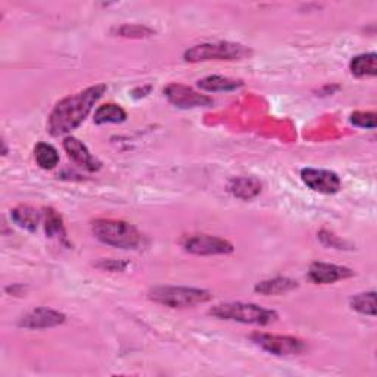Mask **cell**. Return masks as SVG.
I'll use <instances>...</instances> for the list:
<instances>
[{
	"label": "cell",
	"mask_w": 377,
	"mask_h": 377,
	"mask_svg": "<svg viewBox=\"0 0 377 377\" xmlns=\"http://www.w3.org/2000/svg\"><path fill=\"white\" fill-rule=\"evenodd\" d=\"M376 114L374 112H354L351 115V122L356 127H361V129H370L374 130L376 129Z\"/></svg>",
	"instance_id": "obj_22"
},
{
	"label": "cell",
	"mask_w": 377,
	"mask_h": 377,
	"mask_svg": "<svg viewBox=\"0 0 377 377\" xmlns=\"http://www.w3.org/2000/svg\"><path fill=\"white\" fill-rule=\"evenodd\" d=\"M34 158L43 170H53L59 164V153L49 143H39L34 149Z\"/></svg>",
	"instance_id": "obj_18"
},
{
	"label": "cell",
	"mask_w": 377,
	"mask_h": 377,
	"mask_svg": "<svg viewBox=\"0 0 377 377\" xmlns=\"http://www.w3.org/2000/svg\"><path fill=\"white\" fill-rule=\"evenodd\" d=\"M106 92L105 84L87 87L86 91L58 102L47 120V132L52 136H62L76 130L92 112L95 103Z\"/></svg>",
	"instance_id": "obj_1"
},
{
	"label": "cell",
	"mask_w": 377,
	"mask_h": 377,
	"mask_svg": "<svg viewBox=\"0 0 377 377\" xmlns=\"http://www.w3.org/2000/svg\"><path fill=\"white\" fill-rule=\"evenodd\" d=\"M182 245L187 253L195 255H227L235 250L228 240L211 235L187 236Z\"/></svg>",
	"instance_id": "obj_7"
},
{
	"label": "cell",
	"mask_w": 377,
	"mask_h": 377,
	"mask_svg": "<svg viewBox=\"0 0 377 377\" xmlns=\"http://www.w3.org/2000/svg\"><path fill=\"white\" fill-rule=\"evenodd\" d=\"M212 317L227 321H238L243 325H257L267 326L277 320V313L273 310H267L260 307L257 303L246 302H227L215 305L209 310Z\"/></svg>",
	"instance_id": "obj_3"
},
{
	"label": "cell",
	"mask_w": 377,
	"mask_h": 377,
	"mask_svg": "<svg viewBox=\"0 0 377 377\" xmlns=\"http://www.w3.org/2000/svg\"><path fill=\"white\" fill-rule=\"evenodd\" d=\"M296 287H298L296 280H292L289 277H276L272 280L260 282L255 286V292L264 296H279V295H284V294L295 291Z\"/></svg>",
	"instance_id": "obj_14"
},
{
	"label": "cell",
	"mask_w": 377,
	"mask_h": 377,
	"mask_svg": "<svg viewBox=\"0 0 377 377\" xmlns=\"http://www.w3.org/2000/svg\"><path fill=\"white\" fill-rule=\"evenodd\" d=\"M64 149L68 156L74 161L76 164L86 168L87 171H98L100 168L99 161L88 152L84 143L77 137L68 136L64 139Z\"/></svg>",
	"instance_id": "obj_12"
},
{
	"label": "cell",
	"mask_w": 377,
	"mask_h": 377,
	"mask_svg": "<svg viewBox=\"0 0 377 377\" xmlns=\"http://www.w3.org/2000/svg\"><path fill=\"white\" fill-rule=\"evenodd\" d=\"M242 86H243L242 80H235L221 76H209L197 81V87L207 92H230V91H236V88Z\"/></svg>",
	"instance_id": "obj_16"
},
{
	"label": "cell",
	"mask_w": 377,
	"mask_h": 377,
	"mask_svg": "<svg viewBox=\"0 0 377 377\" xmlns=\"http://www.w3.org/2000/svg\"><path fill=\"white\" fill-rule=\"evenodd\" d=\"M301 178L311 190L318 192V193H325V195L337 193L340 187H342L339 175L329 170L303 168L301 171Z\"/></svg>",
	"instance_id": "obj_8"
},
{
	"label": "cell",
	"mask_w": 377,
	"mask_h": 377,
	"mask_svg": "<svg viewBox=\"0 0 377 377\" xmlns=\"http://www.w3.org/2000/svg\"><path fill=\"white\" fill-rule=\"evenodd\" d=\"M125 118H127V114H125V111L120 105L106 103L98 108L93 121L96 124H110V122L118 124V122L125 121Z\"/></svg>",
	"instance_id": "obj_19"
},
{
	"label": "cell",
	"mask_w": 377,
	"mask_h": 377,
	"mask_svg": "<svg viewBox=\"0 0 377 377\" xmlns=\"http://www.w3.org/2000/svg\"><path fill=\"white\" fill-rule=\"evenodd\" d=\"M253 55V50L249 47L230 43H204L190 47L185 52V59L187 62H207V61H240Z\"/></svg>",
	"instance_id": "obj_5"
},
{
	"label": "cell",
	"mask_w": 377,
	"mask_h": 377,
	"mask_svg": "<svg viewBox=\"0 0 377 377\" xmlns=\"http://www.w3.org/2000/svg\"><path fill=\"white\" fill-rule=\"evenodd\" d=\"M99 267H102L103 270H110V272H122L124 268L127 267V262H120V261L108 260V261H102L99 264Z\"/></svg>",
	"instance_id": "obj_25"
},
{
	"label": "cell",
	"mask_w": 377,
	"mask_h": 377,
	"mask_svg": "<svg viewBox=\"0 0 377 377\" xmlns=\"http://www.w3.org/2000/svg\"><path fill=\"white\" fill-rule=\"evenodd\" d=\"M227 189L235 197L249 201L261 193V183L254 177H233Z\"/></svg>",
	"instance_id": "obj_13"
},
{
	"label": "cell",
	"mask_w": 377,
	"mask_h": 377,
	"mask_svg": "<svg viewBox=\"0 0 377 377\" xmlns=\"http://www.w3.org/2000/svg\"><path fill=\"white\" fill-rule=\"evenodd\" d=\"M45 230L49 238H62L65 240V227L61 215L55 209H45Z\"/></svg>",
	"instance_id": "obj_21"
},
{
	"label": "cell",
	"mask_w": 377,
	"mask_h": 377,
	"mask_svg": "<svg viewBox=\"0 0 377 377\" xmlns=\"http://www.w3.org/2000/svg\"><path fill=\"white\" fill-rule=\"evenodd\" d=\"M349 69L355 77H374L377 73V55L376 53H363L352 58Z\"/></svg>",
	"instance_id": "obj_17"
},
{
	"label": "cell",
	"mask_w": 377,
	"mask_h": 377,
	"mask_svg": "<svg viewBox=\"0 0 377 377\" xmlns=\"http://www.w3.org/2000/svg\"><path fill=\"white\" fill-rule=\"evenodd\" d=\"M349 305L356 313L376 317V292L358 294L349 299Z\"/></svg>",
	"instance_id": "obj_20"
},
{
	"label": "cell",
	"mask_w": 377,
	"mask_h": 377,
	"mask_svg": "<svg viewBox=\"0 0 377 377\" xmlns=\"http://www.w3.org/2000/svg\"><path fill=\"white\" fill-rule=\"evenodd\" d=\"M166 98L178 108H197V106H211L214 102L211 98L195 92L193 88L173 83L164 88Z\"/></svg>",
	"instance_id": "obj_9"
},
{
	"label": "cell",
	"mask_w": 377,
	"mask_h": 377,
	"mask_svg": "<svg viewBox=\"0 0 377 377\" xmlns=\"http://www.w3.org/2000/svg\"><path fill=\"white\" fill-rule=\"evenodd\" d=\"M118 33L122 37H146V35L152 34V30L140 25H122Z\"/></svg>",
	"instance_id": "obj_23"
},
{
	"label": "cell",
	"mask_w": 377,
	"mask_h": 377,
	"mask_svg": "<svg viewBox=\"0 0 377 377\" xmlns=\"http://www.w3.org/2000/svg\"><path fill=\"white\" fill-rule=\"evenodd\" d=\"M211 292L197 287L156 286L149 291V299L168 308H190L211 301Z\"/></svg>",
	"instance_id": "obj_4"
},
{
	"label": "cell",
	"mask_w": 377,
	"mask_h": 377,
	"mask_svg": "<svg viewBox=\"0 0 377 377\" xmlns=\"http://www.w3.org/2000/svg\"><path fill=\"white\" fill-rule=\"evenodd\" d=\"M250 340L260 347L261 349L267 351L268 354H273L277 356H289V355H299L305 349L303 340L292 336H280V335H268V333H254L250 335Z\"/></svg>",
	"instance_id": "obj_6"
},
{
	"label": "cell",
	"mask_w": 377,
	"mask_h": 377,
	"mask_svg": "<svg viewBox=\"0 0 377 377\" xmlns=\"http://www.w3.org/2000/svg\"><path fill=\"white\" fill-rule=\"evenodd\" d=\"M65 318H66L65 314L59 311L49 310V308H35L20 320V326L25 329H31V330L50 329V327H57L62 325Z\"/></svg>",
	"instance_id": "obj_11"
},
{
	"label": "cell",
	"mask_w": 377,
	"mask_h": 377,
	"mask_svg": "<svg viewBox=\"0 0 377 377\" xmlns=\"http://www.w3.org/2000/svg\"><path fill=\"white\" fill-rule=\"evenodd\" d=\"M92 231L102 243L120 249H137L143 243L141 233L134 226L121 220H95L92 223Z\"/></svg>",
	"instance_id": "obj_2"
},
{
	"label": "cell",
	"mask_w": 377,
	"mask_h": 377,
	"mask_svg": "<svg viewBox=\"0 0 377 377\" xmlns=\"http://www.w3.org/2000/svg\"><path fill=\"white\" fill-rule=\"evenodd\" d=\"M320 239L323 240V243L330 246V248H337V249H342L344 246V242L342 240H339L336 236L330 235V233L327 231H321L320 233Z\"/></svg>",
	"instance_id": "obj_24"
},
{
	"label": "cell",
	"mask_w": 377,
	"mask_h": 377,
	"mask_svg": "<svg viewBox=\"0 0 377 377\" xmlns=\"http://www.w3.org/2000/svg\"><path fill=\"white\" fill-rule=\"evenodd\" d=\"M354 276V272L347 267L327 264V262H314L308 270V277L317 284H330L339 280H345Z\"/></svg>",
	"instance_id": "obj_10"
},
{
	"label": "cell",
	"mask_w": 377,
	"mask_h": 377,
	"mask_svg": "<svg viewBox=\"0 0 377 377\" xmlns=\"http://www.w3.org/2000/svg\"><path fill=\"white\" fill-rule=\"evenodd\" d=\"M12 221L21 228H25L28 231H35L40 224L42 214L28 205H20L11 211Z\"/></svg>",
	"instance_id": "obj_15"
}]
</instances>
